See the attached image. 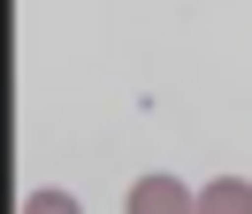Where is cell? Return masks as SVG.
I'll use <instances>...</instances> for the list:
<instances>
[{
  "label": "cell",
  "mask_w": 252,
  "mask_h": 214,
  "mask_svg": "<svg viewBox=\"0 0 252 214\" xmlns=\"http://www.w3.org/2000/svg\"><path fill=\"white\" fill-rule=\"evenodd\" d=\"M130 214H199V191H184L176 176H138L130 183Z\"/></svg>",
  "instance_id": "1"
},
{
  "label": "cell",
  "mask_w": 252,
  "mask_h": 214,
  "mask_svg": "<svg viewBox=\"0 0 252 214\" xmlns=\"http://www.w3.org/2000/svg\"><path fill=\"white\" fill-rule=\"evenodd\" d=\"M199 214H252V183L245 176H214L199 191Z\"/></svg>",
  "instance_id": "2"
},
{
  "label": "cell",
  "mask_w": 252,
  "mask_h": 214,
  "mask_svg": "<svg viewBox=\"0 0 252 214\" xmlns=\"http://www.w3.org/2000/svg\"><path fill=\"white\" fill-rule=\"evenodd\" d=\"M23 214H84V207H77L69 191H31V199H23Z\"/></svg>",
  "instance_id": "3"
}]
</instances>
